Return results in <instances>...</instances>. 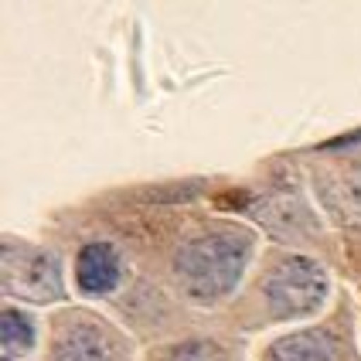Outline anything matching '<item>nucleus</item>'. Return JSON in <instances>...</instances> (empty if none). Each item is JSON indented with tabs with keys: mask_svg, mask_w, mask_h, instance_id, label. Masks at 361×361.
Masks as SVG:
<instances>
[{
	"mask_svg": "<svg viewBox=\"0 0 361 361\" xmlns=\"http://www.w3.org/2000/svg\"><path fill=\"white\" fill-rule=\"evenodd\" d=\"M245 259H249V235L239 228H225L184 242L174 269L195 300L212 303L239 283Z\"/></svg>",
	"mask_w": 361,
	"mask_h": 361,
	"instance_id": "nucleus-1",
	"label": "nucleus"
},
{
	"mask_svg": "<svg viewBox=\"0 0 361 361\" xmlns=\"http://www.w3.org/2000/svg\"><path fill=\"white\" fill-rule=\"evenodd\" d=\"M269 361H338V341L327 331H300L273 344Z\"/></svg>",
	"mask_w": 361,
	"mask_h": 361,
	"instance_id": "nucleus-6",
	"label": "nucleus"
},
{
	"mask_svg": "<svg viewBox=\"0 0 361 361\" xmlns=\"http://www.w3.org/2000/svg\"><path fill=\"white\" fill-rule=\"evenodd\" d=\"M262 297L276 317H303L317 310L327 297V273L314 259L290 256L266 273Z\"/></svg>",
	"mask_w": 361,
	"mask_h": 361,
	"instance_id": "nucleus-2",
	"label": "nucleus"
},
{
	"mask_svg": "<svg viewBox=\"0 0 361 361\" xmlns=\"http://www.w3.org/2000/svg\"><path fill=\"white\" fill-rule=\"evenodd\" d=\"M120 283V256L109 242H92L79 252V286L85 293H109Z\"/></svg>",
	"mask_w": 361,
	"mask_h": 361,
	"instance_id": "nucleus-4",
	"label": "nucleus"
},
{
	"mask_svg": "<svg viewBox=\"0 0 361 361\" xmlns=\"http://www.w3.org/2000/svg\"><path fill=\"white\" fill-rule=\"evenodd\" d=\"M4 286L20 300H55L61 293V269L59 259L48 252L31 249H7L4 252Z\"/></svg>",
	"mask_w": 361,
	"mask_h": 361,
	"instance_id": "nucleus-3",
	"label": "nucleus"
},
{
	"mask_svg": "<svg viewBox=\"0 0 361 361\" xmlns=\"http://www.w3.org/2000/svg\"><path fill=\"white\" fill-rule=\"evenodd\" d=\"M167 361H225V351L212 341H188L174 348Z\"/></svg>",
	"mask_w": 361,
	"mask_h": 361,
	"instance_id": "nucleus-8",
	"label": "nucleus"
},
{
	"mask_svg": "<svg viewBox=\"0 0 361 361\" xmlns=\"http://www.w3.org/2000/svg\"><path fill=\"white\" fill-rule=\"evenodd\" d=\"M0 338H4V351L7 358H18L24 351H31L35 344V327L20 310H4L0 317Z\"/></svg>",
	"mask_w": 361,
	"mask_h": 361,
	"instance_id": "nucleus-7",
	"label": "nucleus"
},
{
	"mask_svg": "<svg viewBox=\"0 0 361 361\" xmlns=\"http://www.w3.org/2000/svg\"><path fill=\"white\" fill-rule=\"evenodd\" d=\"M55 361H113V341L96 324H75L55 344Z\"/></svg>",
	"mask_w": 361,
	"mask_h": 361,
	"instance_id": "nucleus-5",
	"label": "nucleus"
}]
</instances>
